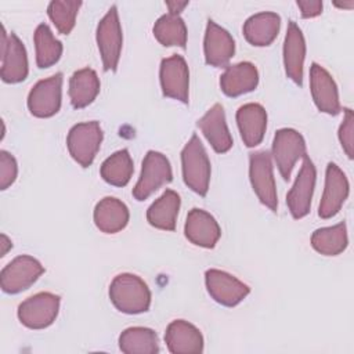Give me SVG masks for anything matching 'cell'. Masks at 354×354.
I'll return each mask as SVG.
<instances>
[{
    "mask_svg": "<svg viewBox=\"0 0 354 354\" xmlns=\"http://www.w3.org/2000/svg\"><path fill=\"white\" fill-rule=\"evenodd\" d=\"M100 79L91 68H83L69 79V98L73 108L80 109L90 105L100 93Z\"/></svg>",
    "mask_w": 354,
    "mask_h": 354,
    "instance_id": "484cf974",
    "label": "cell"
},
{
    "mask_svg": "<svg viewBox=\"0 0 354 354\" xmlns=\"http://www.w3.org/2000/svg\"><path fill=\"white\" fill-rule=\"evenodd\" d=\"M119 348L126 354H156L159 351L158 335L144 326L127 328L119 336Z\"/></svg>",
    "mask_w": 354,
    "mask_h": 354,
    "instance_id": "83f0119b",
    "label": "cell"
},
{
    "mask_svg": "<svg viewBox=\"0 0 354 354\" xmlns=\"http://www.w3.org/2000/svg\"><path fill=\"white\" fill-rule=\"evenodd\" d=\"M180 210V195L173 189H166L147 210L148 223L159 230L173 231Z\"/></svg>",
    "mask_w": 354,
    "mask_h": 354,
    "instance_id": "4316f807",
    "label": "cell"
},
{
    "mask_svg": "<svg viewBox=\"0 0 354 354\" xmlns=\"http://www.w3.org/2000/svg\"><path fill=\"white\" fill-rule=\"evenodd\" d=\"M184 234L187 239L201 248L212 249L221 236V230L216 218L203 209L194 207L188 212Z\"/></svg>",
    "mask_w": 354,
    "mask_h": 354,
    "instance_id": "2e32d148",
    "label": "cell"
},
{
    "mask_svg": "<svg viewBox=\"0 0 354 354\" xmlns=\"http://www.w3.org/2000/svg\"><path fill=\"white\" fill-rule=\"evenodd\" d=\"M348 196V180L336 163H328L325 188L321 198L318 214L322 218L333 217Z\"/></svg>",
    "mask_w": 354,
    "mask_h": 354,
    "instance_id": "9a60e30c",
    "label": "cell"
},
{
    "mask_svg": "<svg viewBox=\"0 0 354 354\" xmlns=\"http://www.w3.org/2000/svg\"><path fill=\"white\" fill-rule=\"evenodd\" d=\"M236 124L243 144L246 147H256L264 138L267 112L260 104H245L236 111Z\"/></svg>",
    "mask_w": 354,
    "mask_h": 354,
    "instance_id": "7402d4cb",
    "label": "cell"
},
{
    "mask_svg": "<svg viewBox=\"0 0 354 354\" xmlns=\"http://www.w3.org/2000/svg\"><path fill=\"white\" fill-rule=\"evenodd\" d=\"M44 272V267L32 256L22 254L11 260L0 272V286L6 293H19L32 286Z\"/></svg>",
    "mask_w": 354,
    "mask_h": 354,
    "instance_id": "ba28073f",
    "label": "cell"
},
{
    "mask_svg": "<svg viewBox=\"0 0 354 354\" xmlns=\"http://www.w3.org/2000/svg\"><path fill=\"white\" fill-rule=\"evenodd\" d=\"M310 88L313 100L321 112L329 115L340 112L337 86L329 72L317 62H313L310 68Z\"/></svg>",
    "mask_w": 354,
    "mask_h": 354,
    "instance_id": "e0dca14e",
    "label": "cell"
},
{
    "mask_svg": "<svg viewBox=\"0 0 354 354\" xmlns=\"http://www.w3.org/2000/svg\"><path fill=\"white\" fill-rule=\"evenodd\" d=\"M94 224L105 234H116L122 231L130 218L127 206L115 196L102 198L94 207Z\"/></svg>",
    "mask_w": 354,
    "mask_h": 354,
    "instance_id": "cb8c5ba5",
    "label": "cell"
},
{
    "mask_svg": "<svg viewBox=\"0 0 354 354\" xmlns=\"http://www.w3.org/2000/svg\"><path fill=\"white\" fill-rule=\"evenodd\" d=\"M348 243L346 223H339L332 227H322L313 232L311 246L324 256L340 254Z\"/></svg>",
    "mask_w": 354,
    "mask_h": 354,
    "instance_id": "f1b7e54d",
    "label": "cell"
},
{
    "mask_svg": "<svg viewBox=\"0 0 354 354\" xmlns=\"http://www.w3.org/2000/svg\"><path fill=\"white\" fill-rule=\"evenodd\" d=\"M133 171L134 166L127 149L116 151L109 158H106L100 167V173L104 181L115 187L127 185Z\"/></svg>",
    "mask_w": 354,
    "mask_h": 354,
    "instance_id": "f546056e",
    "label": "cell"
},
{
    "mask_svg": "<svg viewBox=\"0 0 354 354\" xmlns=\"http://www.w3.org/2000/svg\"><path fill=\"white\" fill-rule=\"evenodd\" d=\"M12 248V243H11V239L6 235V234H1V256H6L7 252Z\"/></svg>",
    "mask_w": 354,
    "mask_h": 354,
    "instance_id": "74e56055",
    "label": "cell"
},
{
    "mask_svg": "<svg viewBox=\"0 0 354 354\" xmlns=\"http://www.w3.org/2000/svg\"><path fill=\"white\" fill-rule=\"evenodd\" d=\"M315 166L311 162V159L306 155L303 158V165L296 177V181L286 195L288 207L295 218H303L304 216L308 214L315 187Z\"/></svg>",
    "mask_w": 354,
    "mask_h": 354,
    "instance_id": "5bb4252c",
    "label": "cell"
},
{
    "mask_svg": "<svg viewBox=\"0 0 354 354\" xmlns=\"http://www.w3.org/2000/svg\"><path fill=\"white\" fill-rule=\"evenodd\" d=\"M249 178L257 198L270 210L277 212L278 196L272 173L271 155L267 151L252 152L249 156Z\"/></svg>",
    "mask_w": 354,
    "mask_h": 354,
    "instance_id": "8992f818",
    "label": "cell"
},
{
    "mask_svg": "<svg viewBox=\"0 0 354 354\" xmlns=\"http://www.w3.org/2000/svg\"><path fill=\"white\" fill-rule=\"evenodd\" d=\"M306 58V41L301 29L295 21H289L283 41V65L289 79L297 86L303 84V65Z\"/></svg>",
    "mask_w": 354,
    "mask_h": 354,
    "instance_id": "ffe728a7",
    "label": "cell"
},
{
    "mask_svg": "<svg viewBox=\"0 0 354 354\" xmlns=\"http://www.w3.org/2000/svg\"><path fill=\"white\" fill-rule=\"evenodd\" d=\"M153 36L166 47L178 46L185 48L187 44V26L184 19L176 14H165L158 18L153 25Z\"/></svg>",
    "mask_w": 354,
    "mask_h": 354,
    "instance_id": "4dcf8cb0",
    "label": "cell"
},
{
    "mask_svg": "<svg viewBox=\"0 0 354 354\" xmlns=\"http://www.w3.org/2000/svg\"><path fill=\"white\" fill-rule=\"evenodd\" d=\"M198 127L216 152L224 153L232 148V137L230 134L225 122V112L221 104H214L198 120Z\"/></svg>",
    "mask_w": 354,
    "mask_h": 354,
    "instance_id": "44dd1931",
    "label": "cell"
},
{
    "mask_svg": "<svg viewBox=\"0 0 354 354\" xmlns=\"http://www.w3.org/2000/svg\"><path fill=\"white\" fill-rule=\"evenodd\" d=\"M259 84L257 68L248 61L227 66L220 76L221 91L228 97H238L253 91Z\"/></svg>",
    "mask_w": 354,
    "mask_h": 354,
    "instance_id": "603a6c76",
    "label": "cell"
},
{
    "mask_svg": "<svg viewBox=\"0 0 354 354\" xmlns=\"http://www.w3.org/2000/svg\"><path fill=\"white\" fill-rule=\"evenodd\" d=\"M6 83H19L28 76V55L24 43L15 33H7L1 26V69Z\"/></svg>",
    "mask_w": 354,
    "mask_h": 354,
    "instance_id": "30bf717a",
    "label": "cell"
},
{
    "mask_svg": "<svg viewBox=\"0 0 354 354\" xmlns=\"http://www.w3.org/2000/svg\"><path fill=\"white\" fill-rule=\"evenodd\" d=\"M183 178L184 183L201 196H205L210 181V160L206 149L196 134H192L189 141L181 151Z\"/></svg>",
    "mask_w": 354,
    "mask_h": 354,
    "instance_id": "7a4b0ae2",
    "label": "cell"
},
{
    "mask_svg": "<svg viewBox=\"0 0 354 354\" xmlns=\"http://www.w3.org/2000/svg\"><path fill=\"white\" fill-rule=\"evenodd\" d=\"M97 44L104 69L115 72L119 64L123 44L122 26L115 4L111 6L108 12L97 25Z\"/></svg>",
    "mask_w": 354,
    "mask_h": 354,
    "instance_id": "3957f363",
    "label": "cell"
},
{
    "mask_svg": "<svg viewBox=\"0 0 354 354\" xmlns=\"http://www.w3.org/2000/svg\"><path fill=\"white\" fill-rule=\"evenodd\" d=\"M80 6L82 1L73 0H54L48 3L47 14L59 33L68 35L72 32Z\"/></svg>",
    "mask_w": 354,
    "mask_h": 354,
    "instance_id": "d6a6232c",
    "label": "cell"
},
{
    "mask_svg": "<svg viewBox=\"0 0 354 354\" xmlns=\"http://www.w3.org/2000/svg\"><path fill=\"white\" fill-rule=\"evenodd\" d=\"M166 6L170 14L178 15L180 11H183L188 6V1H166Z\"/></svg>",
    "mask_w": 354,
    "mask_h": 354,
    "instance_id": "8d00e7d4",
    "label": "cell"
},
{
    "mask_svg": "<svg viewBox=\"0 0 354 354\" xmlns=\"http://www.w3.org/2000/svg\"><path fill=\"white\" fill-rule=\"evenodd\" d=\"M281 17L277 12L263 11L249 17L243 24L245 39L257 47L270 46L278 36Z\"/></svg>",
    "mask_w": 354,
    "mask_h": 354,
    "instance_id": "d4e9b609",
    "label": "cell"
},
{
    "mask_svg": "<svg viewBox=\"0 0 354 354\" xmlns=\"http://www.w3.org/2000/svg\"><path fill=\"white\" fill-rule=\"evenodd\" d=\"M173 178V171L169 159L156 151H148L141 167L140 178L133 188V196L137 201H145L162 185L169 184Z\"/></svg>",
    "mask_w": 354,
    "mask_h": 354,
    "instance_id": "5b68a950",
    "label": "cell"
},
{
    "mask_svg": "<svg viewBox=\"0 0 354 354\" xmlns=\"http://www.w3.org/2000/svg\"><path fill=\"white\" fill-rule=\"evenodd\" d=\"M159 79L163 95L188 104L189 72L187 62L181 55L176 54L162 59Z\"/></svg>",
    "mask_w": 354,
    "mask_h": 354,
    "instance_id": "4fadbf2b",
    "label": "cell"
},
{
    "mask_svg": "<svg viewBox=\"0 0 354 354\" xmlns=\"http://www.w3.org/2000/svg\"><path fill=\"white\" fill-rule=\"evenodd\" d=\"M272 156L283 180H289L296 162L306 156V141L295 129H279L272 141Z\"/></svg>",
    "mask_w": 354,
    "mask_h": 354,
    "instance_id": "9c48e42d",
    "label": "cell"
},
{
    "mask_svg": "<svg viewBox=\"0 0 354 354\" xmlns=\"http://www.w3.org/2000/svg\"><path fill=\"white\" fill-rule=\"evenodd\" d=\"M18 165L15 158L7 152L0 151V189H7L17 178Z\"/></svg>",
    "mask_w": 354,
    "mask_h": 354,
    "instance_id": "e575fe53",
    "label": "cell"
},
{
    "mask_svg": "<svg viewBox=\"0 0 354 354\" xmlns=\"http://www.w3.org/2000/svg\"><path fill=\"white\" fill-rule=\"evenodd\" d=\"M59 301L61 299L58 295L50 292L36 293L19 304L18 318L26 328L44 329L55 321Z\"/></svg>",
    "mask_w": 354,
    "mask_h": 354,
    "instance_id": "52a82bcc",
    "label": "cell"
},
{
    "mask_svg": "<svg viewBox=\"0 0 354 354\" xmlns=\"http://www.w3.org/2000/svg\"><path fill=\"white\" fill-rule=\"evenodd\" d=\"M205 282L212 299L227 307L239 304L250 292L246 283L217 268H210L205 272Z\"/></svg>",
    "mask_w": 354,
    "mask_h": 354,
    "instance_id": "7c38bea8",
    "label": "cell"
},
{
    "mask_svg": "<svg viewBox=\"0 0 354 354\" xmlns=\"http://www.w3.org/2000/svg\"><path fill=\"white\" fill-rule=\"evenodd\" d=\"M336 7H340V8H351L354 6V0H348L347 3H335Z\"/></svg>",
    "mask_w": 354,
    "mask_h": 354,
    "instance_id": "f35d334b",
    "label": "cell"
},
{
    "mask_svg": "<svg viewBox=\"0 0 354 354\" xmlns=\"http://www.w3.org/2000/svg\"><path fill=\"white\" fill-rule=\"evenodd\" d=\"M36 48V64L39 68H48L58 62L62 55V43L54 37L47 24H40L33 35Z\"/></svg>",
    "mask_w": 354,
    "mask_h": 354,
    "instance_id": "1f68e13d",
    "label": "cell"
},
{
    "mask_svg": "<svg viewBox=\"0 0 354 354\" xmlns=\"http://www.w3.org/2000/svg\"><path fill=\"white\" fill-rule=\"evenodd\" d=\"M62 73L39 80L28 95V108L36 118H50L61 108Z\"/></svg>",
    "mask_w": 354,
    "mask_h": 354,
    "instance_id": "8fae6325",
    "label": "cell"
},
{
    "mask_svg": "<svg viewBox=\"0 0 354 354\" xmlns=\"http://www.w3.org/2000/svg\"><path fill=\"white\" fill-rule=\"evenodd\" d=\"M167 350L173 354H201L203 351V336L201 330L184 319L169 324L165 332Z\"/></svg>",
    "mask_w": 354,
    "mask_h": 354,
    "instance_id": "d6986e66",
    "label": "cell"
},
{
    "mask_svg": "<svg viewBox=\"0 0 354 354\" xmlns=\"http://www.w3.org/2000/svg\"><path fill=\"white\" fill-rule=\"evenodd\" d=\"M203 51L207 65L221 68L232 58L235 53V41L228 30L209 19L206 25Z\"/></svg>",
    "mask_w": 354,
    "mask_h": 354,
    "instance_id": "ac0fdd59",
    "label": "cell"
},
{
    "mask_svg": "<svg viewBox=\"0 0 354 354\" xmlns=\"http://www.w3.org/2000/svg\"><path fill=\"white\" fill-rule=\"evenodd\" d=\"M296 4L301 11L303 18H313L322 12V1L321 0H297Z\"/></svg>",
    "mask_w": 354,
    "mask_h": 354,
    "instance_id": "d590c367",
    "label": "cell"
},
{
    "mask_svg": "<svg viewBox=\"0 0 354 354\" xmlns=\"http://www.w3.org/2000/svg\"><path fill=\"white\" fill-rule=\"evenodd\" d=\"M109 299L124 314H141L149 310L151 290L140 277L124 272L111 282Z\"/></svg>",
    "mask_w": 354,
    "mask_h": 354,
    "instance_id": "6da1fadb",
    "label": "cell"
},
{
    "mask_svg": "<svg viewBox=\"0 0 354 354\" xmlns=\"http://www.w3.org/2000/svg\"><path fill=\"white\" fill-rule=\"evenodd\" d=\"M339 141L346 155L353 159V148H354V115L350 108L344 109V118L339 127Z\"/></svg>",
    "mask_w": 354,
    "mask_h": 354,
    "instance_id": "836d02e7",
    "label": "cell"
},
{
    "mask_svg": "<svg viewBox=\"0 0 354 354\" xmlns=\"http://www.w3.org/2000/svg\"><path fill=\"white\" fill-rule=\"evenodd\" d=\"M102 136V129L95 120L75 124L66 137V147L71 156L82 167H88L100 149Z\"/></svg>",
    "mask_w": 354,
    "mask_h": 354,
    "instance_id": "277c9868",
    "label": "cell"
}]
</instances>
